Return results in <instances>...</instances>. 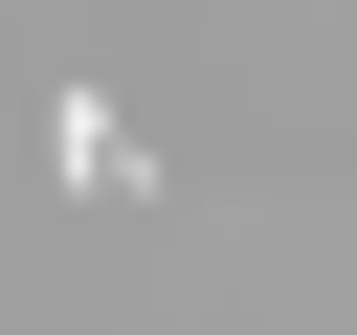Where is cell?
Listing matches in <instances>:
<instances>
[{
	"label": "cell",
	"mask_w": 357,
	"mask_h": 335,
	"mask_svg": "<svg viewBox=\"0 0 357 335\" xmlns=\"http://www.w3.org/2000/svg\"><path fill=\"white\" fill-rule=\"evenodd\" d=\"M45 156H67V201H134V179H156V156H134V112H112V89H67V112H45Z\"/></svg>",
	"instance_id": "obj_1"
}]
</instances>
